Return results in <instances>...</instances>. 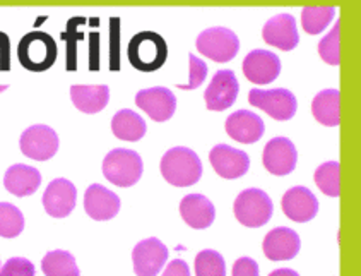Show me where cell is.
<instances>
[{
  "label": "cell",
  "mask_w": 361,
  "mask_h": 276,
  "mask_svg": "<svg viewBox=\"0 0 361 276\" xmlns=\"http://www.w3.org/2000/svg\"><path fill=\"white\" fill-rule=\"evenodd\" d=\"M315 184L324 194L339 198L341 194V165L338 162L322 163L315 170Z\"/></svg>",
  "instance_id": "4316f807"
},
{
  "label": "cell",
  "mask_w": 361,
  "mask_h": 276,
  "mask_svg": "<svg viewBox=\"0 0 361 276\" xmlns=\"http://www.w3.org/2000/svg\"><path fill=\"white\" fill-rule=\"evenodd\" d=\"M259 264L250 258H240L233 266V276H257Z\"/></svg>",
  "instance_id": "836d02e7"
},
{
  "label": "cell",
  "mask_w": 361,
  "mask_h": 276,
  "mask_svg": "<svg viewBox=\"0 0 361 276\" xmlns=\"http://www.w3.org/2000/svg\"><path fill=\"white\" fill-rule=\"evenodd\" d=\"M233 211L236 220L248 228L264 227L271 220L272 206L271 198L260 189H247L240 192L238 198L235 199Z\"/></svg>",
  "instance_id": "5b68a950"
},
{
  "label": "cell",
  "mask_w": 361,
  "mask_h": 276,
  "mask_svg": "<svg viewBox=\"0 0 361 276\" xmlns=\"http://www.w3.org/2000/svg\"><path fill=\"white\" fill-rule=\"evenodd\" d=\"M19 62L31 72L48 71L57 60V45L50 35L43 31L27 33L18 48Z\"/></svg>",
  "instance_id": "277c9868"
},
{
  "label": "cell",
  "mask_w": 361,
  "mask_h": 276,
  "mask_svg": "<svg viewBox=\"0 0 361 276\" xmlns=\"http://www.w3.org/2000/svg\"><path fill=\"white\" fill-rule=\"evenodd\" d=\"M339 21L334 28L331 30L326 38L319 43V55L324 62L329 66H339L341 57H339Z\"/></svg>",
  "instance_id": "4dcf8cb0"
},
{
  "label": "cell",
  "mask_w": 361,
  "mask_h": 276,
  "mask_svg": "<svg viewBox=\"0 0 361 276\" xmlns=\"http://www.w3.org/2000/svg\"><path fill=\"white\" fill-rule=\"evenodd\" d=\"M197 50L214 62H230L240 50L238 36L228 28H209L197 36Z\"/></svg>",
  "instance_id": "8992f818"
},
{
  "label": "cell",
  "mask_w": 361,
  "mask_h": 276,
  "mask_svg": "<svg viewBox=\"0 0 361 276\" xmlns=\"http://www.w3.org/2000/svg\"><path fill=\"white\" fill-rule=\"evenodd\" d=\"M19 148L27 158L36 160V162H47L57 153L59 136L51 127L36 124L23 132L21 139H19Z\"/></svg>",
  "instance_id": "52a82bcc"
},
{
  "label": "cell",
  "mask_w": 361,
  "mask_h": 276,
  "mask_svg": "<svg viewBox=\"0 0 361 276\" xmlns=\"http://www.w3.org/2000/svg\"><path fill=\"white\" fill-rule=\"evenodd\" d=\"M43 273L48 276H78L79 268L74 256L67 251H51L42 261Z\"/></svg>",
  "instance_id": "484cf974"
},
{
  "label": "cell",
  "mask_w": 361,
  "mask_h": 276,
  "mask_svg": "<svg viewBox=\"0 0 361 276\" xmlns=\"http://www.w3.org/2000/svg\"><path fill=\"white\" fill-rule=\"evenodd\" d=\"M168 259L166 246L158 239L140 240L132 251V263L134 271L139 276H154L163 270Z\"/></svg>",
  "instance_id": "9c48e42d"
},
{
  "label": "cell",
  "mask_w": 361,
  "mask_h": 276,
  "mask_svg": "<svg viewBox=\"0 0 361 276\" xmlns=\"http://www.w3.org/2000/svg\"><path fill=\"white\" fill-rule=\"evenodd\" d=\"M168 47L163 36L154 31L137 33L128 43V60L140 72H154L164 66Z\"/></svg>",
  "instance_id": "7a4b0ae2"
},
{
  "label": "cell",
  "mask_w": 361,
  "mask_h": 276,
  "mask_svg": "<svg viewBox=\"0 0 361 276\" xmlns=\"http://www.w3.org/2000/svg\"><path fill=\"white\" fill-rule=\"evenodd\" d=\"M302 242L291 228L278 227L266 235L262 244L264 254L271 261H290L300 252Z\"/></svg>",
  "instance_id": "e0dca14e"
},
{
  "label": "cell",
  "mask_w": 361,
  "mask_h": 276,
  "mask_svg": "<svg viewBox=\"0 0 361 276\" xmlns=\"http://www.w3.org/2000/svg\"><path fill=\"white\" fill-rule=\"evenodd\" d=\"M209 162L216 174L223 179H238L248 172L250 158L245 151L228 146V144H218L211 150Z\"/></svg>",
  "instance_id": "8fae6325"
},
{
  "label": "cell",
  "mask_w": 361,
  "mask_h": 276,
  "mask_svg": "<svg viewBox=\"0 0 361 276\" xmlns=\"http://www.w3.org/2000/svg\"><path fill=\"white\" fill-rule=\"evenodd\" d=\"M190 275V270L182 259H176V261L168 264V268L164 270V276H188Z\"/></svg>",
  "instance_id": "e575fe53"
},
{
  "label": "cell",
  "mask_w": 361,
  "mask_h": 276,
  "mask_svg": "<svg viewBox=\"0 0 361 276\" xmlns=\"http://www.w3.org/2000/svg\"><path fill=\"white\" fill-rule=\"evenodd\" d=\"M264 120L254 112L238 110L226 120V132L231 139L242 144H254L262 138Z\"/></svg>",
  "instance_id": "ffe728a7"
},
{
  "label": "cell",
  "mask_w": 361,
  "mask_h": 276,
  "mask_svg": "<svg viewBox=\"0 0 361 276\" xmlns=\"http://www.w3.org/2000/svg\"><path fill=\"white\" fill-rule=\"evenodd\" d=\"M262 38L267 45H272L279 50L290 52L296 48L300 42L298 30H296L295 18L290 14H279L269 19L262 30Z\"/></svg>",
  "instance_id": "ac0fdd59"
},
{
  "label": "cell",
  "mask_w": 361,
  "mask_h": 276,
  "mask_svg": "<svg viewBox=\"0 0 361 276\" xmlns=\"http://www.w3.org/2000/svg\"><path fill=\"white\" fill-rule=\"evenodd\" d=\"M240 86L236 81V76L233 71H218L212 78L209 86H207L204 98H206V107L209 110L221 112L230 108L236 102Z\"/></svg>",
  "instance_id": "30bf717a"
},
{
  "label": "cell",
  "mask_w": 361,
  "mask_h": 276,
  "mask_svg": "<svg viewBox=\"0 0 361 276\" xmlns=\"http://www.w3.org/2000/svg\"><path fill=\"white\" fill-rule=\"evenodd\" d=\"M84 210L96 222H106L118 215L120 199L106 187L93 184L84 194Z\"/></svg>",
  "instance_id": "d6986e66"
},
{
  "label": "cell",
  "mask_w": 361,
  "mask_h": 276,
  "mask_svg": "<svg viewBox=\"0 0 361 276\" xmlns=\"http://www.w3.org/2000/svg\"><path fill=\"white\" fill-rule=\"evenodd\" d=\"M78 201V191L74 184L67 179L51 180L43 194V208L54 218H66L75 208Z\"/></svg>",
  "instance_id": "4fadbf2b"
},
{
  "label": "cell",
  "mask_w": 361,
  "mask_h": 276,
  "mask_svg": "<svg viewBox=\"0 0 361 276\" xmlns=\"http://www.w3.org/2000/svg\"><path fill=\"white\" fill-rule=\"evenodd\" d=\"M135 105L146 112L154 122H166L173 117L176 98L168 88H149L135 95Z\"/></svg>",
  "instance_id": "7c38bea8"
},
{
  "label": "cell",
  "mask_w": 361,
  "mask_h": 276,
  "mask_svg": "<svg viewBox=\"0 0 361 276\" xmlns=\"http://www.w3.org/2000/svg\"><path fill=\"white\" fill-rule=\"evenodd\" d=\"M39 186H42V174L36 168L23 165V163L9 167V170L4 175V187L18 198L35 194Z\"/></svg>",
  "instance_id": "7402d4cb"
},
{
  "label": "cell",
  "mask_w": 361,
  "mask_h": 276,
  "mask_svg": "<svg viewBox=\"0 0 361 276\" xmlns=\"http://www.w3.org/2000/svg\"><path fill=\"white\" fill-rule=\"evenodd\" d=\"M161 174L168 184L175 187H190L202 175V163L192 150L183 146L171 148L161 160Z\"/></svg>",
  "instance_id": "6da1fadb"
},
{
  "label": "cell",
  "mask_w": 361,
  "mask_h": 276,
  "mask_svg": "<svg viewBox=\"0 0 361 276\" xmlns=\"http://www.w3.org/2000/svg\"><path fill=\"white\" fill-rule=\"evenodd\" d=\"M298 153L290 139L274 138L264 148L262 162L269 174L272 175H288L295 170Z\"/></svg>",
  "instance_id": "5bb4252c"
},
{
  "label": "cell",
  "mask_w": 361,
  "mask_h": 276,
  "mask_svg": "<svg viewBox=\"0 0 361 276\" xmlns=\"http://www.w3.org/2000/svg\"><path fill=\"white\" fill-rule=\"evenodd\" d=\"M142 158L126 148L110 151L103 160V175L108 182L118 187H132L142 177Z\"/></svg>",
  "instance_id": "3957f363"
},
{
  "label": "cell",
  "mask_w": 361,
  "mask_h": 276,
  "mask_svg": "<svg viewBox=\"0 0 361 276\" xmlns=\"http://www.w3.org/2000/svg\"><path fill=\"white\" fill-rule=\"evenodd\" d=\"M118 23V19H111V43H114V45H111V48H114V50H111V69L114 71H117L120 66H117V52H115V47H117V30L118 28H115V24Z\"/></svg>",
  "instance_id": "d590c367"
},
{
  "label": "cell",
  "mask_w": 361,
  "mask_h": 276,
  "mask_svg": "<svg viewBox=\"0 0 361 276\" xmlns=\"http://www.w3.org/2000/svg\"><path fill=\"white\" fill-rule=\"evenodd\" d=\"M341 93L338 90H324L314 98L312 114L317 122L327 127H336L341 122Z\"/></svg>",
  "instance_id": "cb8c5ba5"
},
{
  "label": "cell",
  "mask_w": 361,
  "mask_h": 276,
  "mask_svg": "<svg viewBox=\"0 0 361 276\" xmlns=\"http://www.w3.org/2000/svg\"><path fill=\"white\" fill-rule=\"evenodd\" d=\"M272 275H293V276H296V271H291V270H276Z\"/></svg>",
  "instance_id": "8d00e7d4"
},
{
  "label": "cell",
  "mask_w": 361,
  "mask_h": 276,
  "mask_svg": "<svg viewBox=\"0 0 361 276\" xmlns=\"http://www.w3.org/2000/svg\"><path fill=\"white\" fill-rule=\"evenodd\" d=\"M71 98L74 107L82 114H98L110 102V90L102 86H72Z\"/></svg>",
  "instance_id": "603a6c76"
},
{
  "label": "cell",
  "mask_w": 361,
  "mask_h": 276,
  "mask_svg": "<svg viewBox=\"0 0 361 276\" xmlns=\"http://www.w3.org/2000/svg\"><path fill=\"white\" fill-rule=\"evenodd\" d=\"M283 213L296 223H307L319 213V201L307 187H293L283 196Z\"/></svg>",
  "instance_id": "2e32d148"
},
{
  "label": "cell",
  "mask_w": 361,
  "mask_h": 276,
  "mask_svg": "<svg viewBox=\"0 0 361 276\" xmlns=\"http://www.w3.org/2000/svg\"><path fill=\"white\" fill-rule=\"evenodd\" d=\"M0 275L2 276H33L35 266L24 258H11L6 263V266L0 268Z\"/></svg>",
  "instance_id": "d6a6232c"
},
{
  "label": "cell",
  "mask_w": 361,
  "mask_h": 276,
  "mask_svg": "<svg viewBox=\"0 0 361 276\" xmlns=\"http://www.w3.org/2000/svg\"><path fill=\"white\" fill-rule=\"evenodd\" d=\"M190 57V78L187 84H178L180 90H197V88L206 81L207 78V66L206 62L195 57V55H188Z\"/></svg>",
  "instance_id": "1f68e13d"
},
{
  "label": "cell",
  "mask_w": 361,
  "mask_h": 276,
  "mask_svg": "<svg viewBox=\"0 0 361 276\" xmlns=\"http://www.w3.org/2000/svg\"><path fill=\"white\" fill-rule=\"evenodd\" d=\"M180 215L188 227L204 230L211 227L216 218L214 204L202 194H188L180 203Z\"/></svg>",
  "instance_id": "44dd1931"
},
{
  "label": "cell",
  "mask_w": 361,
  "mask_h": 276,
  "mask_svg": "<svg viewBox=\"0 0 361 276\" xmlns=\"http://www.w3.org/2000/svg\"><path fill=\"white\" fill-rule=\"evenodd\" d=\"M334 7H305L302 11V26L308 35H319L334 19Z\"/></svg>",
  "instance_id": "83f0119b"
},
{
  "label": "cell",
  "mask_w": 361,
  "mask_h": 276,
  "mask_svg": "<svg viewBox=\"0 0 361 276\" xmlns=\"http://www.w3.org/2000/svg\"><path fill=\"white\" fill-rule=\"evenodd\" d=\"M226 266L224 259L216 251H202L195 258V275L197 276H224Z\"/></svg>",
  "instance_id": "f546056e"
},
{
  "label": "cell",
  "mask_w": 361,
  "mask_h": 276,
  "mask_svg": "<svg viewBox=\"0 0 361 276\" xmlns=\"http://www.w3.org/2000/svg\"><path fill=\"white\" fill-rule=\"evenodd\" d=\"M248 102L276 120L293 119L298 108L295 95L288 90H252L248 93Z\"/></svg>",
  "instance_id": "ba28073f"
},
{
  "label": "cell",
  "mask_w": 361,
  "mask_h": 276,
  "mask_svg": "<svg viewBox=\"0 0 361 276\" xmlns=\"http://www.w3.org/2000/svg\"><path fill=\"white\" fill-rule=\"evenodd\" d=\"M24 228V216L11 203H0V237L14 239Z\"/></svg>",
  "instance_id": "f1b7e54d"
},
{
  "label": "cell",
  "mask_w": 361,
  "mask_h": 276,
  "mask_svg": "<svg viewBox=\"0 0 361 276\" xmlns=\"http://www.w3.org/2000/svg\"><path fill=\"white\" fill-rule=\"evenodd\" d=\"M146 122L139 114L132 110H120L111 119V131L122 141H139L146 134Z\"/></svg>",
  "instance_id": "d4e9b609"
},
{
  "label": "cell",
  "mask_w": 361,
  "mask_h": 276,
  "mask_svg": "<svg viewBox=\"0 0 361 276\" xmlns=\"http://www.w3.org/2000/svg\"><path fill=\"white\" fill-rule=\"evenodd\" d=\"M281 72L279 57L267 50H254L243 60L245 78L254 84H269L278 79Z\"/></svg>",
  "instance_id": "9a60e30c"
}]
</instances>
